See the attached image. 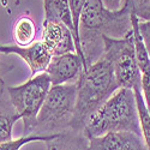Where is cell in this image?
<instances>
[{"label":"cell","mask_w":150,"mask_h":150,"mask_svg":"<svg viewBox=\"0 0 150 150\" xmlns=\"http://www.w3.org/2000/svg\"><path fill=\"white\" fill-rule=\"evenodd\" d=\"M0 53L16 54L28 64L31 71V77L46 72L52 55L41 41H36L30 46L21 47L17 45H0Z\"/></svg>","instance_id":"cell-9"},{"label":"cell","mask_w":150,"mask_h":150,"mask_svg":"<svg viewBox=\"0 0 150 150\" xmlns=\"http://www.w3.org/2000/svg\"><path fill=\"white\" fill-rule=\"evenodd\" d=\"M119 131H129L142 136L136 96L132 89L119 88L88 119L83 134L91 139Z\"/></svg>","instance_id":"cell-3"},{"label":"cell","mask_w":150,"mask_h":150,"mask_svg":"<svg viewBox=\"0 0 150 150\" xmlns=\"http://www.w3.org/2000/svg\"><path fill=\"white\" fill-rule=\"evenodd\" d=\"M138 28H139V33L143 39V42L145 45V48L150 55V21H141L139 19Z\"/></svg>","instance_id":"cell-18"},{"label":"cell","mask_w":150,"mask_h":150,"mask_svg":"<svg viewBox=\"0 0 150 150\" xmlns=\"http://www.w3.org/2000/svg\"><path fill=\"white\" fill-rule=\"evenodd\" d=\"M77 86V101L70 129L83 132L88 119L119 89V86L110 62L103 57L83 71Z\"/></svg>","instance_id":"cell-2"},{"label":"cell","mask_w":150,"mask_h":150,"mask_svg":"<svg viewBox=\"0 0 150 150\" xmlns=\"http://www.w3.org/2000/svg\"><path fill=\"white\" fill-rule=\"evenodd\" d=\"M106 58L112 65L119 88L142 89V73L136 58L133 30L122 39H112L103 36Z\"/></svg>","instance_id":"cell-5"},{"label":"cell","mask_w":150,"mask_h":150,"mask_svg":"<svg viewBox=\"0 0 150 150\" xmlns=\"http://www.w3.org/2000/svg\"><path fill=\"white\" fill-rule=\"evenodd\" d=\"M42 25L43 29L41 42L45 45L52 57L67 53H77L72 31L66 25L47 19L43 21Z\"/></svg>","instance_id":"cell-8"},{"label":"cell","mask_w":150,"mask_h":150,"mask_svg":"<svg viewBox=\"0 0 150 150\" xmlns=\"http://www.w3.org/2000/svg\"><path fill=\"white\" fill-rule=\"evenodd\" d=\"M90 150H148L143 136L129 131L109 132L89 139Z\"/></svg>","instance_id":"cell-10"},{"label":"cell","mask_w":150,"mask_h":150,"mask_svg":"<svg viewBox=\"0 0 150 150\" xmlns=\"http://www.w3.org/2000/svg\"><path fill=\"white\" fill-rule=\"evenodd\" d=\"M77 83L52 85L37 114L31 134L49 136L70 130L77 101Z\"/></svg>","instance_id":"cell-4"},{"label":"cell","mask_w":150,"mask_h":150,"mask_svg":"<svg viewBox=\"0 0 150 150\" xmlns=\"http://www.w3.org/2000/svg\"><path fill=\"white\" fill-rule=\"evenodd\" d=\"M133 91H134V96H136L137 109H138L142 136H143V139L146 144L148 150H150V112H149L146 103L144 101L142 89H134Z\"/></svg>","instance_id":"cell-14"},{"label":"cell","mask_w":150,"mask_h":150,"mask_svg":"<svg viewBox=\"0 0 150 150\" xmlns=\"http://www.w3.org/2000/svg\"><path fill=\"white\" fill-rule=\"evenodd\" d=\"M84 71V60L77 53H67L52 57L46 73L52 85L77 83Z\"/></svg>","instance_id":"cell-7"},{"label":"cell","mask_w":150,"mask_h":150,"mask_svg":"<svg viewBox=\"0 0 150 150\" xmlns=\"http://www.w3.org/2000/svg\"><path fill=\"white\" fill-rule=\"evenodd\" d=\"M131 31V8L126 3L120 11L112 12L105 7L102 0H85L79 22L84 71L103 55V36L122 39Z\"/></svg>","instance_id":"cell-1"},{"label":"cell","mask_w":150,"mask_h":150,"mask_svg":"<svg viewBox=\"0 0 150 150\" xmlns=\"http://www.w3.org/2000/svg\"><path fill=\"white\" fill-rule=\"evenodd\" d=\"M47 150H90L89 139L81 131L67 130L58 138L46 142Z\"/></svg>","instance_id":"cell-11"},{"label":"cell","mask_w":150,"mask_h":150,"mask_svg":"<svg viewBox=\"0 0 150 150\" xmlns=\"http://www.w3.org/2000/svg\"><path fill=\"white\" fill-rule=\"evenodd\" d=\"M61 133H54V134H49V136H22L18 139H12L6 143L0 144V150H19L23 145H25L30 142H48V141H53L60 136Z\"/></svg>","instance_id":"cell-15"},{"label":"cell","mask_w":150,"mask_h":150,"mask_svg":"<svg viewBox=\"0 0 150 150\" xmlns=\"http://www.w3.org/2000/svg\"><path fill=\"white\" fill-rule=\"evenodd\" d=\"M131 12L143 21H150V0H126Z\"/></svg>","instance_id":"cell-17"},{"label":"cell","mask_w":150,"mask_h":150,"mask_svg":"<svg viewBox=\"0 0 150 150\" xmlns=\"http://www.w3.org/2000/svg\"><path fill=\"white\" fill-rule=\"evenodd\" d=\"M126 0H102V4L105 5V7L112 12H117V11H120Z\"/></svg>","instance_id":"cell-19"},{"label":"cell","mask_w":150,"mask_h":150,"mask_svg":"<svg viewBox=\"0 0 150 150\" xmlns=\"http://www.w3.org/2000/svg\"><path fill=\"white\" fill-rule=\"evenodd\" d=\"M15 3H16V5H18V4H19V0H16Z\"/></svg>","instance_id":"cell-20"},{"label":"cell","mask_w":150,"mask_h":150,"mask_svg":"<svg viewBox=\"0 0 150 150\" xmlns=\"http://www.w3.org/2000/svg\"><path fill=\"white\" fill-rule=\"evenodd\" d=\"M45 19L58 22L66 25L73 35V23L69 0H43Z\"/></svg>","instance_id":"cell-12"},{"label":"cell","mask_w":150,"mask_h":150,"mask_svg":"<svg viewBox=\"0 0 150 150\" xmlns=\"http://www.w3.org/2000/svg\"><path fill=\"white\" fill-rule=\"evenodd\" d=\"M19 119L17 113H0V144L12 141V127Z\"/></svg>","instance_id":"cell-16"},{"label":"cell","mask_w":150,"mask_h":150,"mask_svg":"<svg viewBox=\"0 0 150 150\" xmlns=\"http://www.w3.org/2000/svg\"><path fill=\"white\" fill-rule=\"evenodd\" d=\"M36 36V25L34 21L28 17L23 16L18 18L13 25V39L17 46L27 47L35 42Z\"/></svg>","instance_id":"cell-13"},{"label":"cell","mask_w":150,"mask_h":150,"mask_svg":"<svg viewBox=\"0 0 150 150\" xmlns=\"http://www.w3.org/2000/svg\"><path fill=\"white\" fill-rule=\"evenodd\" d=\"M51 86V78L46 72H43L31 77L22 85L7 88L11 103L16 113L23 120L24 136H31L36 125L37 114Z\"/></svg>","instance_id":"cell-6"}]
</instances>
